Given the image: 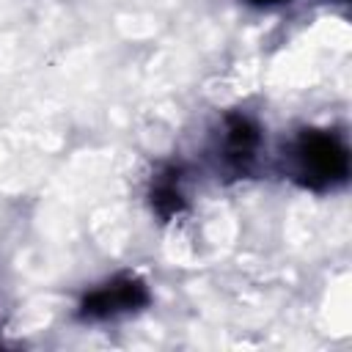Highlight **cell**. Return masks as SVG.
I'll list each match as a JSON object with an SVG mask.
<instances>
[{
  "label": "cell",
  "mask_w": 352,
  "mask_h": 352,
  "mask_svg": "<svg viewBox=\"0 0 352 352\" xmlns=\"http://www.w3.org/2000/svg\"><path fill=\"white\" fill-rule=\"evenodd\" d=\"M294 157L300 165V176L311 187L338 184L349 173V154L344 143L330 132H319V129L302 132L294 146Z\"/></svg>",
  "instance_id": "obj_1"
},
{
  "label": "cell",
  "mask_w": 352,
  "mask_h": 352,
  "mask_svg": "<svg viewBox=\"0 0 352 352\" xmlns=\"http://www.w3.org/2000/svg\"><path fill=\"white\" fill-rule=\"evenodd\" d=\"M146 302H148V292H146L143 280L116 278L113 283L91 292L82 300L80 314H82V319H107V316H118L124 311H135Z\"/></svg>",
  "instance_id": "obj_2"
},
{
  "label": "cell",
  "mask_w": 352,
  "mask_h": 352,
  "mask_svg": "<svg viewBox=\"0 0 352 352\" xmlns=\"http://www.w3.org/2000/svg\"><path fill=\"white\" fill-rule=\"evenodd\" d=\"M258 140H261L258 126L250 118H245V116H231L228 118V124H226V151L228 154L226 157L231 162H236V165L250 162L256 148H258Z\"/></svg>",
  "instance_id": "obj_3"
},
{
  "label": "cell",
  "mask_w": 352,
  "mask_h": 352,
  "mask_svg": "<svg viewBox=\"0 0 352 352\" xmlns=\"http://www.w3.org/2000/svg\"><path fill=\"white\" fill-rule=\"evenodd\" d=\"M151 204L162 217H170V214H176L182 209V195H179L173 182H160L154 187V192H151Z\"/></svg>",
  "instance_id": "obj_4"
},
{
  "label": "cell",
  "mask_w": 352,
  "mask_h": 352,
  "mask_svg": "<svg viewBox=\"0 0 352 352\" xmlns=\"http://www.w3.org/2000/svg\"><path fill=\"white\" fill-rule=\"evenodd\" d=\"M250 3H256V6H272V3H283V0H250Z\"/></svg>",
  "instance_id": "obj_5"
}]
</instances>
